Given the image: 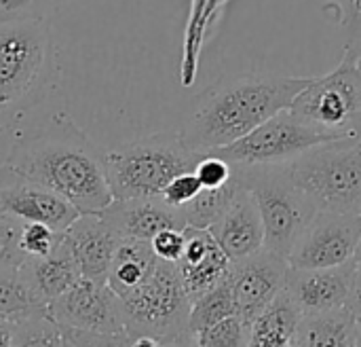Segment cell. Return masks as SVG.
I'll return each mask as SVG.
<instances>
[{
	"mask_svg": "<svg viewBox=\"0 0 361 347\" xmlns=\"http://www.w3.org/2000/svg\"><path fill=\"white\" fill-rule=\"evenodd\" d=\"M311 78L283 74L222 78L195 98L180 136L197 153L228 146L279 110L290 108Z\"/></svg>",
	"mask_w": 361,
	"mask_h": 347,
	"instance_id": "obj_1",
	"label": "cell"
},
{
	"mask_svg": "<svg viewBox=\"0 0 361 347\" xmlns=\"http://www.w3.org/2000/svg\"><path fill=\"white\" fill-rule=\"evenodd\" d=\"M2 167L51 189L80 214H99L114 201L104 155L70 121L17 140Z\"/></svg>",
	"mask_w": 361,
	"mask_h": 347,
	"instance_id": "obj_2",
	"label": "cell"
},
{
	"mask_svg": "<svg viewBox=\"0 0 361 347\" xmlns=\"http://www.w3.org/2000/svg\"><path fill=\"white\" fill-rule=\"evenodd\" d=\"M205 153L192 151L180 134L163 131L123 144L104 155L106 176L114 199L161 197L165 187L192 172Z\"/></svg>",
	"mask_w": 361,
	"mask_h": 347,
	"instance_id": "obj_3",
	"label": "cell"
},
{
	"mask_svg": "<svg viewBox=\"0 0 361 347\" xmlns=\"http://www.w3.org/2000/svg\"><path fill=\"white\" fill-rule=\"evenodd\" d=\"M283 170L319 210L361 216V136L319 144Z\"/></svg>",
	"mask_w": 361,
	"mask_h": 347,
	"instance_id": "obj_4",
	"label": "cell"
},
{
	"mask_svg": "<svg viewBox=\"0 0 361 347\" xmlns=\"http://www.w3.org/2000/svg\"><path fill=\"white\" fill-rule=\"evenodd\" d=\"M235 172L241 187L258 204L264 225V248L288 259L319 208L290 180L283 165H235Z\"/></svg>",
	"mask_w": 361,
	"mask_h": 347,
	"instance_id": "obj_5",
	"label": "cell"
},
{
	"mask_svg": "<svg viewBox=\"0 0 361 347\" xmlns=\"http://www.w3.org/2000/svg\"><path fill=\"white\" fill-rule=\"evenodd\" d=\"M290 110L298 121L334 140L361 136L360 55L345 51L332 72L311 78Z\"/></svg>",
	"mask_w": 361,
	"mask_h": 347,
	"instance_id": "obj_6",
	"label": "cell"
},
{
	"mask_svg": "<svg viewBox=\"0 0 361 347\" xmlns=\"http://www.w3.org/2000/svg\"><path fill=\"white\" fill-rule=\"evenodd\" d=\"M121 299V297H118ZM125 331L131 337H154L163 343L190 333V297L176 263L159 259L154 274L121 299Z\"/></svg>",
	"mask_w": 361,
	"mask_h": 347,
	"instance_id": "obj_7",
	"label": "cell"
},
{
	"mask_svg": "<svg viewBox=\"0 0 361 347\" xmlns=\"http://www.w3.org/2000/svg\"><path fill=\"white\" fill-rule=\"evenodd\" d=\"M51 53L49 25L23 17L0 25V108L21 102L44 78Z\"/></svg>",
	"mask_w": 361,
	"mask_h": 347,
	"instance_id": "obj_8",
	"label": "cell"
},
{
	"mask_svg": "<svg viewBox=\"0 0 361 347\" xmlns=\"http://www.w3.org/2000/svg\"><path fill=\"white\" fill-rule=\"evenodd\" d=\"M332 140L334 138L319 134L298 121L292 110L286 108L267 119L241 140L209 153L224 157L233 165H283L305 155L307 151Z\"/></svg>",
	"mask_w": 361,
	"mask_h": 347,
	"instance_id": "obj_9",
	"label": "cell"
},
{
	"mask_svg": "<svg viewBox=\"0 0 361 347\" xmlns=\"http://www.w3.org/2000/svg\"><path fill=\"white\" fill-rule=\"evenodd\" d=\"M361 244V216L319 210L294 244L288 263L294 269L338 267L355 259Z\"/></svg>",
	"mask_w": 361,
	"mask_h": 347,
	"instance_id": "obj_10",
	"label": "cell"
},
{
	"mask_svg": "<svg viewBox=\"0 0 361 347\" xmlns=\"http://www.w3.org/2000/svg\"><path fill=\"white\" fill-rule=\"evenodd\" d=\"M288 271V259L271 252L269 248H262L241 261H233L228 282L237 316L247 324H254L260 314L286 290Z\"/></svg>",
	"mask_w": 361,
	"mask_h": 347,
	"instance_id": "obj_11",
	"label": "cell"
},
{
	"mask_svg": "<svg viewBox=\"0 0 361 347\" xmlns=\"http://www.w3.org/2000/svg\"><path fill=\"white\" fill-rule=\"evenodd\" d=\"M49 318L61 329L118 333L125 331L123 303L118 295L99 282L80 278L61 297L49 303Z\"/></svg>",
	"mask_w": 361,
	"mask_h": 347,
	"instance_id": "obj_12",
	"label": "cell"
},
{
	"mask_svg": "<svg viewBox=\"0 0 361 347\" xmlns=\"http://www.w3.org/2000/svg\"><path fill=\"white\" fill-rule=\"evenodd\" d=\"M360 265L349 261L326 269H294L290 267L286 280V295L300 314H322L345 307L353 301Z\"/></svg>",
	"mask_w": 361,
	"mask_h": 347,
	"instance_id": "obj_13",
	"label": "cell"
},
{
	"mask_svg": "<svg viewBox=\"0 0 361 347\" xmlns=\"http://www.w3.org/2000/svg\"><path fill=\"white\" fill-rule=\"evenodd\" d=\"M0 210L21 223H42L55 231H66L80 212L51 189L25 180L0 165Z\"/></svg>",
	"mask_w": 361,
	"mask_h": 347,
	"instance_id": "obj_14",
	"label": "cell"
},
{
	"mask_svg": "<svg viewBox=\"0 0 361 347\" xmlns=\"http://www.w3.org/2000/svg\"><path fill=\"white\" fill-rule=\"evenodd\" d=\"M99 216L123 237L150 242L165 229H186L180 208L169 206L163 197H135L114 199Z\"/></svg>",
	"mask_w": 361,
	"mask_h": 347,
	"instance_id": "obj_15",
	"label": "cell"
},
{
	"mask_svg": "<svg viewBox=\"0 0 361 347\" xmlns=\"http://www.w3.org/2000/svg\"><path fill=\"white\" fill-rule=\"evenodd\" d=\"M63 237L80 276L85 280L106 284L114 252L123 237L99 214H80L66 229Z\"/></svg>",
	"mask_w": 361,
	"mask_h": 347,
	"instance_id": "obj_16",
	"label": "cell"
},
{
	"mask_svg": "<svg viewBox=\"0 0 361 347\" xmlns=\"http://www.w3.org/2000/svg\"><path fill=\"white\" fill-rule=\"evenodd\" d=\"M209 233L231 261H241L264 248V225L254 195L239 189L224 214L209 227Z\"/></svg>",
	"mask_w": 361,
	"mask_h": 347,
	"instance_id": "obj_17",
	"label": "cell"
},
{
	"mask_svg": "<svg viewBox=\"0 0 361 347\" xmlns=\"http://www.w3.org/2000/svg\"><path fill=\"white\" fill-rule=\"evenodd\" d=\"M184 237V252L176 265L180 269L184 288L192 301L224 282L228 278L233 261L218 246L209 229L186 227Z\"/></svg>",
	"mask_w": 361,
	"mask_h": 347,
	"instance_id": "obj_18",
	"label": "cell"
},
{
	"mask_svg": "<svg viewBox=\"0 0 361 347\" xmlns=\"http://www.w3.org/2000/svg\"><path fill=\"white\" fill-rule=\"evenodd\" d=\"M19 274H21L23 282L30 286V290L36 295V299L40 303H44L47 307H49V303H53L57 297H61L68 288H72L82 278L80 269L66 244V237L51 254L27 257L21 263Z\"/></svg>",
	"mask_w": 361,
	"mask_h": 347,
	"instance_id": "obj_19",
	"label": "cell"
},
{
	"mask_svg": "<svg viewBox=\"0 0 361 347\" xmlns=\"http://www.w3.org/2000/svg\"><path fill=\"white\" fill-rule=\"evenodd\" d=\"M294 341L296 347H360L355 307L349 303L332 312L302 314Z\"/></svg>",
	"mask_w": 361,
	"mask_h": 347,
	"instance_id": "obj_20",
	"label": "cell"
},
{
	"mask_svg": "<svg viewBox=\"0 0 361 347\" xmlns=\"http://www.w3.org/2000/svg\"><path fill=\"white\" fill-rule=\"evenodd\" d=\"M159 257L154 254L150 242L144 240H121L106 284L123 299L135 288H140L157 269Z\"/></svg>",
	"mask_w": 361,
	"mask_h": 347,
	"instance_id": "obj_21",
	"label": "cell"
},
{
	"mask_svg": "<svg viewBox=\"0 0 361 347\" xmlns=\"http://www.w3.org/2000/svg\"><path fill=\"white\" fill-rule=\"evenodd\" d=\"M36 316H49V307L23 282L19 267H0V318L17 324Z\"/></svg>",
	"mask_w": 361,
	"mask_h": 347,
	"instance_id": "obj_22",
	"label": "cell"
},
{
	"mask_svg": "<svg viewBox=\"0 0 361 347\" xmlns=\"http://www.w3.org/2000/svg\"><path fill=\"white\" fill-rule=\"evenodd\" d=\"M241 189V182L237 178V172L231 182L218 187V189H201V193L182 208L186 227L195 229H209L228 208L237 191Z\"/></svg>",
	"mask_w": 361,
	"mask_h": 347,
	"instance_id": "obj_23",
	"label": "cell"
},
{
	"mask_svg": "<svg viewBox=\"0 0 361 347\" xmlns=\"http://www.w3.org/2000/svg\"><path fill=\"white\" fill-rule=\"evenodd\" d=\"M237 314L235 312V301H233V290L228 278L220 282L216 288L203 293L201 297L192 299L190 305V318H188V329L192 335H199L207 331L209 327L222 322L224 318Z\"/></svg>",
	"mask_w": 361,
	"mask_h": 347,
	"instance_id": "obj_24",
	"label": "cell"
},
{
	"mask_svg": "<svg viewBox=\"0 0 361 347\" xmlns=\"http://www.w3.org/2000/svg\"><path fill=\"white\" fill-rule=\"evenodd\" d=\"M195 339L197 347H250L252 324L233 314L222 322L209 327L207 331L195 335Z\"/></svg>",
	"mask_w": 361,
	"mask_h": 347,
	"instance_id": "obj_25",
	"label": "cell"
},
{
	"mask_svg": "<svg viewBox=\"0 0 361 347\" xmlns=\"http://www.w3.org/2000/svg\"><path fill=\"white\" fill-rule=\"evenodd\" d=\"M61 331L49 316L27 318L15 324L11 347H61Z\"/></svg>",
	"mask_w": 361,
	"mask_h": 347,
	"instance_id": "obj_26",
	"label": "cell"
},
{
	"mask_svg": "<svg viewBox=\"0 0 361 347\" xmlns=\"http://www.w3.org/2000/svg\"><path fill=\"white\" fill-rule=\"evenodd\" d=\"M23 223L0 210V267H21L27 259L21 250Z\"/></svg>",
	"mask_w": 361,
	"mask_h": 347,
	"instance_id": "obj_27",
	"label": "cell"
},
{
	"mask_svg": "<svg viewBox=\"0 0 361 347\" xmlns=\"http://www.w3.org/2000/svg\"><path fill=\"white\" fill-rule=\"evenodd\" d=\"M66 231H55L42 223H23L21 229V250L25 257H47L63 240Z\"/></svg>",
	"mask_w": 361,
	"mask_h": 347,
	"instance_id": "obj_28",
	"label": "cell"
},
{
	"mask_svg": "<svg viewBox=\"0 0 361 347\" xmlns=\"http://www.w3.org/2000/svg\"><path fill=\"white\" fill-rule=\"evenodd\" d=\"M195 174H197L203 189H218V187L233 180L235 165L216 153H205L199 159V163L195 165Z\"/></svg>",
	"mask_w": 361,
	"mask_h": 347,
	"instance_id": "obj_29",
	"label": "cell"
},
{
	"mask_svg": "<svg viewBox=\"0 0 361 347\" xmlns=\"http://www.w3.org/2000/svg\"><path fill=\"white\" fill-rule=\"evenodd\" d=\"M61 337L68 339L76 347H131L133 337L127 331L118 333H91V331H76V329H61Z\"/></svg>",
	"mask_w": 361,
	"mask_h": 347,
	"instance_id": "obj_30",
	"label": "cell"
},
{
	"mask_svg": "<svg viewBox=\"0 0 361 347\" xmlns=\"http://www.w3.org/2000/svg\"><path fill=\"white\" fill-rule=\"evenodd\" d=\"M201 182H199V178H197V174H195V170L192 172H184V174H178L167 187H165V191L161 193V197H163V201H167L169 206H173V208H184L186 204H190L199 193H201Z\"/></svg>",
	"mask_w": 361,
	"mask_h": 347,
	"instance_id": "obj_31",
	"label": "cell"
},
{
	"mask_svg": "<svg viewBox=\"0 0 361 347\" xmlns=\"http://www.w3.org/2000/svg\"><path fill=\"white\" fill-rule=\"evenodd\" d=\"M345 51L361 55V0H341Z\"/></svg>",
	"mask_w": 361,
	"mask_h": 347,
	"instance_id": "obj_32",
	"label": "cell"
},
{
	"mask_svg": "<svg viewBox=\"0 0 361 347\" xmlns=\"http://www.w3.org/2000/svg\"><path fill=\"white\" fill-rule=\"evenodd\" d=\"M184 229H165L150 240V246L161 261L178 263L184 252Z\"/></svg>",
	"mask_w": 361,
	"mask_h": 347,
	"instance_id": "obj_33",
	"label": "cell"
},
{
	"mask_svg": "<svg viewBox=\"0 0 361 347\" xmlns=\"http://www.w3.org/2000/svg\"><path fill=\"white\" fill-rule=\"evenodd\" d=\"M32 4L34 0H0V25L27 17Z\"/></svg>",
	"mask_w": 361,
	"mask_h": 347,
	"instance_id": "obj_34",
	"label": "cell"
},
{
	"mask_svg": "<svg viewBox=\"0 0 361 347\" xmlns=\"http://www.w3.org/2000/svg\"><path fill=\"white\" fill-rule=\"evenodd\" d=\"M13 333H15V324L0 318V347H11Z\"/></svg>",
	"mask_w": 361,
	"mask_h": 347,
	"instance_id": "obj_35",
	"label": "cell"
},
{
	"mask_svg": "<svg viewBox=\"0 0 361 347\" xmlns=\"http://www.w3.org/2000/svg\"><path fill=\"white\" fill-rule=\"evenodd\" d=\"M351 305H353L355 310H361V269L357 271V282H355V293H353Z\"/></svg>",
	"mask_w": 361,
	"mask_h": 347,
	"instance_id": "obj_36",
	"label": "cell"
},
{
	"mask_svg": "<svg viewBox=\"0 0 361 347\" xmlns=\"http://www.w3.org/2000/svg\"><path fill=\"white\" fill-rule=\"evenodd\" d=\"M357 312V346L361 347V310H355Z\"/></svg>",
	"mask_w": 361,
	"mask_h": 347,
	"instance_id": "obj_37",
	"label": "cell"
},
{
	"mask_svg": "<svg viewBox=\"0 0 361 347\" xmlns=\"http://www.w3.org/2000/svg\"><path fill=\"white\" fill-rule=\"evenodd\" d=\"M355 261H357V265H360V269H361V244H360V250H357V254H355Z\"/></svg>",
	"mask_w": 361,
	"mask_h": 347,
	"instance_id": "obj_38",
	"label": "cell"
},
{
	"mask_svg": "<svg viewBox=\"0 0 361 347\" xmlns=\"http://www.w3.org/2000/svg\"><path fill=\"white\" fill-rule=\"evenodd\" d=\"M61 347H76V346H72V343H70L68 339H61Z\"/></svg>",
	"mask_w": 361,
	"mask_h": 347,
	"instance_id": "obj_39",
	"label": "cell"
},
{
	"mask_svg": "<svg viewBox=\"0 0 361 347\" xmlns=\"http://www.w3.org/2000/svg\"><path fill=\"white\" fill-rule=\"evenodd\" d=\"M360 66H361V55H360Z\"/></svg>",
	"mask_w": 361,
	"mask_h": 347,
	"instance_id": "obj_40",
	"label": "cell"
},
{
	"mask_svg": "<svg viewBox=\"0 0 361 347\" xmlns=\"http://www.w3.org/2000/svg\"><path fill=\"white\" fill-rule=\"evenodd\" d=\"M292 347H296V343H294V346H292Z\"/></svg>",
	"mask_w": 361,
	"mask_h": 347,
	"instance_id": "obj_41",
	"label": "cell"
}]
</instances>
